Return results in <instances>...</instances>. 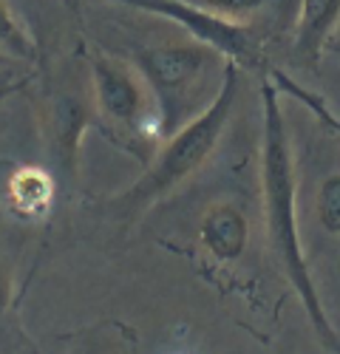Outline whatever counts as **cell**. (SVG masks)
<instances>
[{
  "mask_svg": "<svg viewBox=\"0 0 340 354\" xmlns=\"http://www.w3.org/2000/svg\"><path fill=\"white\" fill-rule=\"evenodd\" d=\"M261 196H264V218L272 252L290 286L306 312L318 340L332 354H340V335L323 309L321 292L309 272V261L301 244L298 230V176L292 139L287 128V116L281 105V91L267 77L261 82Z\"/></svg>",
  "mask_w": 340,
  "mask_h": 354,
  "instance_id": "cell-1",
  "label": "cell"
},
{
  "mask_svg": "<svg viewBox=\"0 0 340 354\" xmlns=\"http://www.w3.org/2000/svg\"><path fill=\"white\" fill-rule=\"evenodd\" d=\"M238 94H241V68L230 60H224L216 97L179 131H173L170 136H164V142H159L153 159L145 165V173L128 190H122L120 196H113L108 201L111 213L120 221H131L145 210H151L156 201L170 196L190 176L202 170L210 162V156L218 151L221 136L236 113Z\"/></svg>",
  "mask_w": 340,
  "mask_h": 354,
  "instance_id": "cell-2",
  "label": "cell"
},
{
  "mask_svg": "<svg viewBox=\"0 0 340 354\" xmlns=\"http://www.w3.org/2000/svg\"><path fill=\"white\" fill-rule=\"evenodd\" d=\"M91 100L105 136L148 165L162 142V122L139 68L108 54L91 57Z\"/></svg>",
  "mask_w": 340,
  "mask_h": 354,
  "instance_id": "cell-3",
  "label": "cell"
},
{
  "mask_svg": "<svg viewBox=\"0 0 340 354\" xmlns=\"http://www.w3.org/2000/svg\"><path fill=\"white\" fill-rule=\"evenodd\" d=\"M216 60H224V57L196 40L151 46L136 54L133 66L145 77L156 100L162 136H170L187 120H193V102L205 91L207 74Z\"/></svg>",
  "mask_w": 340,
  "mask_h": 354,
  "instance_id": "cell-4",
  "label": "cell"
},
{
  "mask_svg": "<svg viewBox=\"0 0 340 354\" xmlns=\"http://www.w3.org/2000/svg\"><path fill=\"white\" fill-rule=\"evenodd\" d=\"M113 3L173 20L196 43L213 48L238 68H252L258 63V43H255L247 23L227 20L205 6L193 3V0H113Z\"/></svg>",
  "mask_w": 340,
  "mask_h": 354,
  "instance_id": "cell-5",
  "label": "cell"
},
{
  "mask_svg": "<svg viewBox=\"0 0 340 354\" xmlns=\"http://www.w3.org/2000/svg\"><path fill=\"white\" fill-rule=\"evenodd\" d=\"M198 244L218 261L233 263L247 252L249 244V218L236 201H216L198 221Z\"/></svg>",
  "mask_w": 340,
  "mask_h": 354,
  "instance_id": "cell-6",
  "label": "cell"
},
{
  "mask_svg": "<svg viewBox=\"0 0 340 354\" xmlns=\"http://www.w3.org/2000/svg\"><path fill=\"white\" fill-rule=\"evenodd\" d=\"M57 196V185H54V176L43 167L35 165H23L15 167L6 179V201H9V210L20 218L28 221H37L43 216H48L51 204Z\"/></svg>",
  "mask_w": 340,
  "mask_h": 354,
  "instance_id": "cell-7",
  "label": "cell"
},
{
  "mask_svg": "<svg viewBox=\"0 0 340 354\" xmlns=\"http://www.w3.org/2000/svg\"><path fill=\"white\" fill-rule=\"evenodd\" d=\"M340 23V0H301L295 23V51L315 66Z\"/></svg>",
  "mask_w": 340,
  "mask_h": 354,
  "instance_id": "cell-8",
  "label": "cell"
},
{
  "mask_svg": "<svg viewBox=\"0 0 340 354\" xmlns=\"http://www.w3.org/2000/svg\"><path fill=\"white\" fill-rule=\"evenodd\" d=\"M94 122V105H85L77 97H60L54 102L51 113V131H54V156L60 165L74 176L77 159H79V145L82 136Z\"/></svg>",
  "mask_w": 340,
  "mask_h": 354,
  "instance_id": "cell-9",
  "label": "cell"
},
{
  "mask_svg": "<svg viewBox=\"0 0 340 354\" xmlns=\"http://www.w3.org/2000/svg\"><path fill=\"white\" fill-rule=\"evenodd\" d=\"M267 77L272 80V85L281 91V97H292V100L301 102L306 111L315 113V116H318V122H321L323 128H329L332 133L340 136V116H337L334 111H329V105H326V100H323L321 94H315V91H309V88H303L298 80H292L290 74H283L281 68H270Z\"/></svg>",
  "mask_w": 340,
  "mask_h": 354,
  "instance_id": "cell-10",
  "label": "cell"
},
{
  "mask_svg": "<svg viewBox=\"0 0 340 354\" xmlns=\"http://www.w3.org/2000/svg\"><path fill=\"white\" fill-rule=\"evenodd\" d=\"M0 54L26 63H32L37 57V43L28 35L23 20L15 15V9L9 6V0H0Z\"/></svg>",
  "mask_w": 340,
  "mask_h": 354,
  "instance_id": "cell-11",
  "label": "cell"
},
{
  "mask_svg": "<svg viewBox=\"0 0 340 354\" xmlns=\"http://www.w3.org/2000/svg\"><path fill=\"white\" fill-rule=\"evenodd\" d=\"M315 218L326 235L340 239V173H329L315 193Z\"/></svg>",
  "mask_w": 340,
  "mask_h": 354,
  "instance_id": "cell-12",
  "label": "cell"
},
{
  "mask_svg": "<svg viewBox=\"0 0 340 354\" xmlns=\"http://www.w3.org/2000/svg\"><path fill=\"white\" fill-rule=\"evenodd\" d=\"M193 3L198 6H205L227 20H236V23H244V17L255 15L261 6H267L270 0H193Z\"/></svg>",
  "mask_w": 340,
  "mask_h": 354,
  "instance_id": "cell-13",
  "label": "cell"
},
{
  "mask_svg": "<svg viewBox=\"0 0 340 354\" xmlns=\"http://www.w3.org/2000/svg\"><path fill=\"white\" fill-rule=\"evenodd\" d=\"M326 51H332V54H337V57H340V43H329V46H326Z\"/></svg>",
  "mask_w": 340,
  "mask_h": 354,
  "instance_id": "cell-14",
  "label": "cell"
}]
</instances>
